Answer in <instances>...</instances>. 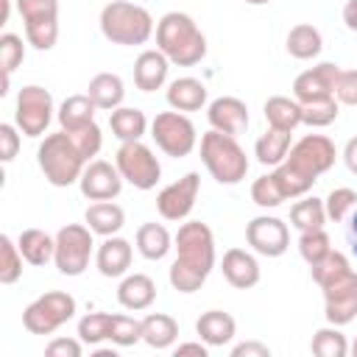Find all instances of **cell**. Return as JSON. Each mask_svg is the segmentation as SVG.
<instances>
[{
	"label": "cell",
	"instance_id": "48",
	"mask_svg": "<svg viewBox=\"0 0 357 357\" xmlns=\"http://www.w3.org/2000/svg\"><path fill=\"white\" fill-rule=\"evenodd\" d=\"M81 351H84L81 337H53L45 346V354H50V357H81Z\"/></svg>",
	"mask_w": 357,
	"mask_h": 357
},
{
	"label": "cell",
	"instance_id": "23",
	"mask_svg": "<svg viewBox=\"0 0 357 357\" xmlns=\"http://www.w3.org/2000/svg\"><path fill=\"white\" fill-rule=\"evenodd\" d=\"M195 332L206 346H226L237 335V321L223 310H206L195 321Z\"/></svg>",
	"mask_w": 357,
	"mask_h": 357
},
{
	"label": "cell",
	"instance_id": "13",
	"mask_svg": "<svg viewBox=\"0 0 357 357\" xmlns=\"http://www.w3.org/2000/svg\"><path fill=\"white\" fill-rule=\"evenodd\" d=\"M321 290H324V315L329 324L346 326L357 318V273L354 271L329 282Z\"/></svg>",
	"mask_w": 357,
	"mask_h": 357
},
{
	"label": "cell",
	"instance_id": "54",
	"mask_svg": "<svg viewBox=\"0 0 357 357\" xmlns=\"http://www.w3.org/2000/svg\"><path fill=\"white\" fill-rule=\"evenodd\" d=\"M349 231H351V237H357V206L351 209V220H349Z\"/></svg>",
	"mask_w": 357,
	"mask_h": 357
},
{
	"label": "cell",
	"instance_id": "10",
	"mask_svg": "<svg viewBox=\"0 0 357 357\" xmlns=\"http://www.w3.org/2000/svg\"><path fill=\"white\" fill-rule=\"evenodd\" d=\"M114 165H117L120 176L137 190H153L156 181L162 178V165H159L156 153L142 139L120 142V148L114 153Z\"/></svg>",
	"mask_w": 357,
	"mask_h": 357
},
{
	"label": "cell",
	"instance_id": "19",
	"mask_svg": "<svg viewBox=\"0 0 357 357\" xmlns=\"http://www.w3.org/2000/svg\"><path fill=\"white\" fill-rule=\"evenodd\" d=\"M131 259H134V251H131V243L126 237H106L100 245H98V254H95V265L100 271V276L106 279H117V276H126L128 268H131Z\"/></svg>",
	"mask_w": 357,
	"mask_h": 357
},
{
	"label": "cell",
	"instance_id": "33",
	"mask_svg": "<svg viewBox=\"0 0 357 357\" xmlns=\"http://www.w3.org/2000/svg\"><path fill=\"white\" fill-rule=\"evenodd\" d=\"M293 139H290V131H282V128H271L257 139L254 145V153H257V162L259 165H268V167H276L287 159V151H290Z\"/></svg>",
	"mask_w": 357,
	"mask_h": 357
},
{
	"label": "cell",
	"instance_id": "58",
	"mask_svg": "<svg viewBox=\"0 0 357 357\" xmlns=\"http://www.w3.org/2000/svg\"><path fill=\"white\" fill-rule=\"evenodd\" d=\"M349 351H351V354H354V357H357V337H354V343H351V346H349Z\"/></svg>",
	"mask_w": 357,
	"mask_h": 357
},
{
	"label": "cell",
	"instance_id": "56",
	"mask_svg": "<svg viewBox=\"0 0 357 357\" xmlns=\"http://www.w3.org/2000/svg\"><path fill=\"white\" fill-rule=\"evenodd\" d=\"M243 3H248V6H265V3H271V0H243Z\"/></svg>",
	"mask_w": 357,
	"mask_h": 357
},
{
	"label": "cell",
	"instance_id": "40",
	"mask_svg": "<svg viewBox=\"0 0 357 357\" xmlns=\"http://www.w3.org/2000/svg\"><path fill=\"white\" fill-rule=\"evenodd\" d=\"M251 201H254L257 206H262V209H276V206H282V204L287 201V195H284V190L279 187L276 176H273V173H265V176H259V178L251 184Z\"/></svg>",
	"mask_w": 357,
	"mask_h": 357
},
{
	"label": "cell",
	"instance_id": "17",
	"mask_svg": "<svg viewBox=\"0 0 357 357\" xmlns=\"http://www.w3.org/2000/svg\"><path fill=\"white\" fill-rule=\"evenodd\" d=\"M340 75V67L332 61H321L304 73L296 75L293 81V98L298 103H312L324 98H335V81Z\"/></svg>",
	"mask_w": 357,
	"mask_h": 357
},
{
	"label": "cell",
	"instance_id": "35",
	"mask_svg": "<svg viewBox=\"0 0 357 357\" xmlns=\"http://www.w3.org/2000/svg\"><path fill=\"white\" fill-rule=\"evenodd\" d=\"M326 220H329V218H326V206H324V201L315 198V195H304V198L296 201L293 209H290V223H293L298 231L324 229Z\"/></svg>",
	"mask_w": 357,
	"mask_h": 357
},
{
	"label": "cell",
	"instance_id": "4",
	"mask_svg": "<svg viewBox=\"0 0 357 357\" xmlns=\"http://www.w3.org/2000/svg\"><path fill=\"white\" fill-rule=\"evenodd\" d=\"M100 33L112 45H145L153 33V17L145 6L131 0H112L100 11Z\"/></svg>",
	"mask_w": 357,
	"mask_h": 357
},
{
	"label": "cell",
	"instance_id": "7",
	"mask_svg": "<svg viewBox=\"0 0 357 357\" xmlns=\"http://www.w3.org/2000/svg\"><path fill=\"white\" fill-rule=\"evenodd\" d=\"M151 137L156 142V148L173 159H184L195 151L198 145V131L192 126V120L184 112H159L151 123Z\"/></svg>",
	"mask_w": 357,
	"mask_h": 357
},
{
	"label": "cell",
	"instance_id": "14",
	"mask_svg": "<svg viewBox=\"0 0 357 357\" xmlns=\"http://www.w3.org/2000/svg\"><path fill=\"white\" fill-rule=\"evenodd\" d=\"M198 190H201V176L195 170L184 173L178 181L167 184L159 195H156V209L165 220H184L195 201H198Z\"/></svg>",
	"mask_w": 357,
	"mask_h": 357
},
{
	"label": "cell",
	"instance_id": "9",
	"mask_svg": "<svg viewBox=\"0 0 357 357\" xmlns=\"http://www.w3.org/2000/svg\"><path fill=\"white\" fill-rule=\"evenodd\" d=\"M75 315V298L61 290H50L39 298H33L22 310V326L31 335H53L59 326H64Z\"/></svg>",
	"mask_w": 357,
	"mask_h": 357
},
{
	"label": "cell",
	"instance_id": "34",
	"mask_svg": "<svg viewBox=\"0 0 357 357\" xmlns=\"http://www.w3.org/2000/svg\"><path fill=\"white\" fill-rule=\"evenodd\" d=\"M95 109L98 106H95V100L89 95H70V98L61 100L56 117H59V126L64 131H73V128H81V126L92 123L95 120Z\"/></svg>",
	"mask_w": 357,
	"mask_h": 357
},
{
	"label": "cell",
	"instance_id": "44",
	"mask_svg": "<svg viewBox=\"0 0 357 357\" xmlns=\"http://www.w3.org/2000/svg\"><path fill=\"white\" fill-rule=\"evenodd\" d=\"M109 340L114 346H134V343H139L142 340V321H137L131 315H112Z\"/></svg>",
	"mask_w": 357,
	"mask_h": 357
},
{
	"label": "cell",
	"instance_id": "52",
	"mask_svg": "<svg viewBox=\"0 0 357 357\" xmlns=\"http://www.w3.org/2000/svg\"><path fill=\"white\" fill-rule=\"evenodd\" d=\"M343 162H346V167L357 176V137H351V139L346 142V148H343Z\"/></svg>",
	"mask_w": 357,
	"mask_h": 357
},
{
	"label": "cell",
	"instance_id": "3",
	"mask_svg": "<svg viewBox=\"0 0 357 357\" xmlns=\"http://www.w3.org/2000/svg\"><path fill=\"white\" fill-rule=\"evenodd\" d=\"M36 162L39 170L45 173V178L53 187H70L81 178L84 167H86V156L78 151V145L73 142V137L61 128L56 134H47L39 148H36Z\"/></svg>",
	"mask_w": 357,
	"mask_h": 357
},
{
	"label": "cell",
	"instance_id": "32",
	"mask_svg": "<svg viewBox=\"0 0 357 357\" xmlns=\"http://www.w3.org/2000/svg\"><path fill=\"white\" fill-rule=\"evenodd\" d=\"M265 120L271 128H282V131H293L296 126H301V103L296 98H284V95H273L265 100L262 106Z\"/></svg>",
	"mask_w": 357,
	"mask_h": 357
},
{
	"label": "cell",
	"instance_id": "29",
	"mask_svg": "<svg viewBox=\"0 0 357 357\" xmlns=\"http://www.w3.org/2000/svg\"><path fill=\"white\" fill-rule=\"evenodd\" d=\"M178 337V324L167 312H151L142 318V343L151 349H170Z\"/></svg>",
	"mask_w": 357,
	"mask_h": 357
},
{
	"label": "cell",
	"instance_id": "31",
	"mask_svg": "<svg viewBox=\"0 0 357 357\" xmlns=\"http://www.w3.org/2000/svg\"><path fill=\"white\" fill-rule=\"evenodd\" d=\"M173 237H170V231L162 226V223H142L139 229H137V251L145 257V259H151V262H156V259H165L167 257V251L173 248Z\"/></svg>",
	"mask_w": 357,
	"mask_h": 357
},
{
	"label": "cell",
	"instance_id": "42",
	"mask_svg": "<svg viewBox=\"0 0 357 357\" xmlns=\"http://www.w3.org/2000/svg\"><path fill=\"white\" fill-rule=\"evenodd\" d=\"M109 326H112V312H86L78 321V337L86 346H98L109 340Z\"/></svg>",
	"mask_w": 357,
	"mask_h": 357
},
{
	"label": "cell",
	"instance_id": "24",
	"mask_svg": "<svg viewBox=\"0 0 357 357\" xmlns=\"http://www.w3.org/2000/svg\"><path fill=\"white\" fill-rule=\"evenodd\" d=\"M165 98H167V106L176 112H198L206 106V86H204V81L184 75V78L170 81Z\"/></svg>",
	"mask_w": 357,
	"mask_h": 357
},
{
	"label": "cell",
	"instance_id": "53",
	"mask_svg": "<svg viewBox=\"0 0 357 357\" xmlns=\"http://www.w3.org/2000/svg\"><path fill=\"white\" fill-rule=\"evenodd\" d=\"M343 22L349 31H357V0H346L343 6Z\"/></svg>",
	"mask_w": 357,
	"mask_h": 357
},
{
	"label": "cell",
	"instance_id": "2",
	"mask_svg": "<svg viewBox=\"0 0 357 357\" xmlns=\"http://www.w3.org/2000/svg\"><path fill=\"white\" fill-rule=\"evenodd\" d=\"M156 47L170 59V64L192 67L206 56V36L190 14L167 11L156 22Z\"/></svg>",
	"mask_w": 357,
	"mask_h": 357
},
{
	"label": "cell",
	"instance_id": "27",
	"mask_svg": "<svg viewBox=\"0 0 357 357\" xmlns=\"http://www.w3.org/2000/svg\"><path fill=\"white\" fill-rule=\"evenodd\" d=\"M284 47H287V53H290L293 59L307 61V59H315V56L324 50V36H321V31H318L315 25L298 22V25L290 28V33H287V39H284Z\"/></svg>",
	"mask_w": 357,
	"mask_h": 357
},
{
	"label": "cell",
	"instance_id": "6",
	"mask_svg": "<svg viewBox=\"0 0 357 357\" xmlns=\"http://www.w3.org/2000/svg\"><path fill=\"white\" fill-rule=\"evenodd\" d=\"M335 159H337V151H335V142L329 137H324V134H307V137H301L298 142L290 145L284 165L296 176H301L304 181L315 184L318 176H324L335 165Z\"/></svg>",
	"mask_w": 357,
	"mask_h": 357
},
{
	"label": "cell",
	"instance_id": "30",
	"mask_svg": "<svg viewBox=\"0 0 357 357\" xmlns=\"http://www.w3.org/2000/svg\"><path fill=\"white\" fill-rule=\"evenodd\" d=\"M109 128L120 142H134L148 131V120L134 106H117L114 112H109Z\"/></svg>",
	"mask_w": 357,
	"mask_h": 357
},
{
	"label": "cell",
	"instance_id": "51",
	"mask_svg": "<svg viewBox=\"0 0 357 357\" xmlns=\"http://www.w3.org/2000/svg\"><path fill=\"white\" fill-rule=\"evenodd\" d=\"M184 354L206 357V354H209V346H206L204 340H195V343H178V346H176V357H184Z\"/></svg>",
	"mask_w": 357,
	"mask_h": 357
},
{
	"label": "cell",
	"instance_id": "1",
	"mask_svg": "<svg viewBox=\"0 0 357 357\" xmlns=\"http://www.w3.org/2000/svg\"><path fill=\"white\" fill-rule=\"evenodd\" d=\"M176 259L167 271L173 290L195 293L215 268V234L201 220H187L176 231Z\"/></svg>",
	"mask_w": 357,
	"mask_h": 357
},
{
	"label": "cell",
	"instance_id": "15",
	"mask_svg": "<svg viewBox=\"0 0 357 357\" xmlns=\"http://www.w3.org/2000/svg\"><path fill=\"white\" fill-rule=\"evenodd\" d=\"M245 240L262 257H282L290 245V231H287L284 220H279L273 215H259V218L248 220Z\"/></svg>",
	"mask_w": 357,
	"mask_h": 357
},
{
	"label": "cell",
	"instance_id": "18",
	"mask_svg": "<svg viewBox=\"0 0 357 357\" xmlns=\"http://www.w3.org/2000/svg\"><path fill=\"white\" fill-rule=\"evenodd\" d=\"M206 120L215 131L240 137L248 128V106L234 95H220L206 106Z\"/></svg>",
	"mask_w": 357,
	"mask_h": 357
},
{
	"label": "cell",
	"instance_id": "28",
	"mask_svg": "<svg viewBox=\"0 0 357 357\" xmlns=\"http://www.w3.org/2000/svg\"><path fill=\"white\" fill-rule=\"evenodd\" d=\"M17 245H20L22 257H25V262L28 265H36V268L39 265H47L53 259V254H56V237H50L42 229H25V231H20Z\"/></svg>",
	"mask_w": 357,
	"mask_h": 357
},
{
	"label": "cell",
	"instance_id": "20",
	"mask_svg": "<svg viewBox=\"0 0 357 357\" xmlns=\"http://www.w3.org/2000/svg\"><path fill=\"white\" fill-rule=\"evenodd\" d=\"M220 271H223V279L237 290H248L259 282V262L245 248H229L223 254Z\"/></svg>",
	"mask_w": 357,
	"mask_h": 357
},
{
	"label": "cell",
	"instance_id": "37",
	"mask_svg": "<svg viewBox=\"0 0 357 357\" xmlns=\"http://www.w3.org/2000/svg\"><path fill=\"white\" fill-rule=\"evenodd\" d=\"M349 271H351V265H349L346 254H340V251H329L324 259H318L315 265H310L312 282H315L318 287H326L329 282H335V279L346 276Z\"/></svg>",
	"mask_w": 357,
	"mask_h": 357
},
{
	"label": "cell",
	"instance_id": "12",
	"mask_svg": "<svg viewBox=\"0 0 357 357\" xmlns=\"http://www.w3.org/2000/svg\"><path fill=\"white\" fill-rule=\"evenodd\" d=\"M50 120H53V95L39 84L22 86L14 103V126L25 137H42Z\"/></svg>",
	"mask_w": 357,
	"mask_h": 357
},
{
	"label": "cell",
	"instance_id": "36",
	"mask_svg": "<svg viewBox=\"0 0 357 357\" xmlns=\"http://www.w3.org/2000/svg\"><path fill=\"white\" fill-rule=\"evenodd\" d=\"M310 349H312V354H318V357H346V354H349L346 335H343L340 326H335V324L318 329V332L312 335Z\"/></svg>",
	"mask_w": 357,
	"mask_h": 357
},
{
	"label": "cell",
	"instance_id": "41",
	"mask_svg": "<svg viewBox=\"0 0 357 357\" xmlns=\"http://www.w3.org/2000/svg\"><path fill=\"white\" fill-rule=\"evenodd\" d=\"M332 251V240L324 229H310V231H301L298 237V254L307 265H315L318 259H324L326 254Z\"/></svg>",
	"mask_w": 357,
	"mask_h": 357
},
{
	"label": "cell",
	"instance_id": "21",
	"mask_svg": "<svg viewBox=\"0 0 357 357\" xmlns=\"http://www.w3.org/2000/svg\"><path fill=\"white\" fill-rule=\"evenodd\" d=\"M170 70V59L156 47V50H142L134 61V84L142 92H156L165 86Z\"/></svg>",
	"mask_w": 357,
	"mask_h": 357
},
{
	"label": "cell",
	"instance_id": "22",
	"mask_svg": "<svg viewBox=\"0 0 357 357\" xmlns=\"http://www.w3.org/2000/svg\"><path fill=\"white\" fill-rule=\"evenodd\" d=\"M117 301L126 310H148L156 301V282L148 273H128L117 284Z\"/></svg>",
	"mask_w": 357,
	"mask_h": 357
},
{
	"label": "cell",
	"instance_id": "47",
	"mask_svg": "<svg viewBox=\"0 0 357 357\" xmlns=\"http://www.w3.org/2000/svg\"><path fill=\"white\" fill-rule=\"evenodd\" d=\"M335 98L343 106H357V70H340L335 81Z\"/></svg>",
	"mask_w": 357,
	"mask_h": 357
},
{
	"label": "cell",
	"instance_id": "16",
	"mask_svg": "<svg viewBox=\"0 0 357 357\" xmlns=\"http://www.w3.org/2000/svg\"><path fill=\"white\" fill-rule=\"evenodd\" d=\"M123 176L117 170V165L106 162V159H95V162H86L81 178H78V187L84 192V198L89 201H112L120 195L123 190Z\"/></svg>",
	"mask_w": 357,
	"mask_h": 357
},
{
	"label": "cell",
	"instance_id": "55",
	"mask_svg": "<svg viewBox=\"0 0 357 357\" xmlns=\"http://www.w3.org/2000/svg\"><path fill=\"white\" fill-rule=\"evenodd\" d=\"M95 357H114V349H95Z\"/></svg>",
	"mask_w": 357,
	"mask_h": 357
},
{
	"label": "cell",
	"instance_id": "38",
	"mask_svg": "<svg viewBox=\"0 0 357 357\" xmlns=\"http://www.w3.org/2000/svg\"><path fill=\"white\" fill-rule=\"evenodd\" d=\"M340 114V103L337 98H324V100H312V103H301V123L310 128H324L332 126Z\"/></svg>",
	"mask_w": 357,
	"mask_h": 357
},
{
	"label": "cell",
	"instance_id": "39",
	"mask_svg": "<svg viewBox=\"0 0 357 357\" xmlns=\"http://www.w3.org/2000/svg\"><path fill=\"white\" fill-rule=\"evenodd\" d=\"M22 251L20 245L3 234L0 237V284H14L20 276H22Z\"/></svg>",
	"mask_w": 357,
	"mask_h": 357
},
{
	"label": "cell",
	"instance_id": "43",
	"mask_svg": "<svg viewBox=\"0 0 357 357\" xmlns=\"http://www.w3.org/2000/svg\"><path fill=\"white\" fill-rule=\"evenodd\" d=\"M22 59H25V42H22V36L6 31L0 36V67H3V78H11V73L22 64Z\"/></svg>",
	"mask_w": 357,
	"mask_h": 357
},
{
	"label": "cell",
	"instance_id": "8",
	"mask_svg": "<svg viewBox=\"0 0 357 357\" xmlns=\"http://www.w3.org/2000/svg\"><path fill=\"white\" fill-rule=\"evenodd\" d=\"M92 229L81 226V223H67L56 231V254L53 262L59 268L61 276H81L89 268L92 259Z\"/></svg>",
	"mask_w": 357,
	"mask_h": 357
},
{
	"label": "cell",
	"instance_id": "46",
	"mask_svg": "<svg viewBox=\"0 0 357 357\" xmlns=\"http://www.w3.org/2000/svg\"><path fill=\"white\" fill-rule=\"evenodd\" d=\"M70 137H73V142L78 145V151L86 156V162L92 159V156H98V151H100V145H103V134H100V126L92 120V123H86V126H81V128H73V131H67Z\"/></svg>",
	"mask_w": 357,
	"mask_h": 357
},
{
	"label": "cell",
	"instance_id": "50",
	"mask_svg": "<svg viewBox=\"0 0 357 357\" xmlns=\"http://www.w3.org/2000/svg\"><path fill=\"white\" fill-rule=\"evenodd\" d=\"M231 357H271V349L259 340H245L231 349Z\"/></svg>",
	"mask_w": 357,
	"mask_h": 357
},
{
	"label": "cell",
	"instance_id": "5",
	"mask_svg": "<svg viewBox=\"0 0 357 357\" xmlns=\"http://www.w3.org/2000/svg\"><path fill=\"white\" fill-rule=\"evenodd\" d=\"M201 162L218 184H240L248 173V156L237 137L215 128L201 137Z\"/></svg>",
	"mask_w": 357,
	"mask_h": 357
},
{
	"label": "cell",
	"instance_id": "26",
	"mask_svg": "<svg viewBox=\"0 0 357 357\" xmlns=\"http://www.w3.org/2000/svg\"><path fill=\"white\" fill-rule=\"evenodd\" d=\"M84 220H86V226H89L95 234L112 237V234H117V231L126 226V212H123V206H117L114 201H95V204L86 206Z\"/></svg>",
	"mask_w": 357,
	"mask_h": 357
},
{
	"label": "cell",
	"instance_id": "57",
	"mask_svg": "<svg viewBox=\"0 0 357 357\" xmlns=\"http://www.w3.org/2000/svg\"><path fill=\"white\" fill-rule=\"evenodd\" d=\"M351 254L357 257V237H351Z\"/></svg>",
	"mask_w": 357,
	"mask_h": 357
},
{
	"label": "cell",
	"instance_id": "49",
	"mask_svg": "<svg viewBox=\"0 0 357 357\" xmlns=\"http://www.w3.org/2000/svg\"><path fill=\"white\" fill-rule=\"evenodd\" d=\"M20 128L11 123H0V159L8 165L20 151Z\"/></svg>",
	"mask_w": 357,
	"mask_h": 357
},
{
	"label": "cell",
	"instance_id": "25",
	"mask_svg": "<svg viewBox=\"0 0 357 357\" xmlns=\"http://www.w3.org/2000/svg\"><path fill=\"white\" fill-rule=\"evenodd\" d=\"M86 95L95 100L98 109L114 112L117 106H123L126 84H123V78L117 73H98V75H92L89 86H86Z\"/></svg>",
	"mask_w": 357,
	"mask_h": 357
},
{
	"label": "cell",
	"instance_id": "45",
	"mask_svg": "<svg viewBox=\"0 0 357 357\" xmlns=\"http://www.w3.org/2000/svg\"><path fill=\"white\" fill-rule=\"evenodd\" d=\"M324 206H326V218L340 223L349 218V212L357 206V192L351 187H335L326 198H324Z\"/></svg>",
	"mask_w": 357,
	"mask_h": 357
},
{
	"label": "cell",
	"instance_id": "11",
	"mask_svg": "<svg viewBox=\"0 0 357 357\" xmlns=\"http://www.w3.org/2000/svg\"><path fill=\"white\" fill-rule=\"evenodd\" d=\"M25 22V39L36 50H53L59 39V0H14Z\"/></svg>",
	"mask_w": 357,
	"mask_h": 357
}]
</instances>
